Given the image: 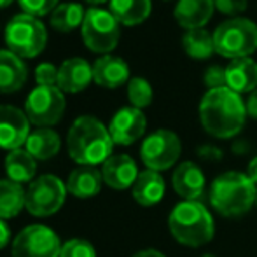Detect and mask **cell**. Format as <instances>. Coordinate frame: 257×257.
<instances>
[{"label": "cell", "instance_id": "cb8c5ba5", "mask_svg": "<svg viewBox=\"0 0 257 257\" xmlns=\"http://www.w3.org/2000/svg\"><path fill=\"white\" fill-rule=\"evenodd\" d=\"M37 172V159L27 149H14L6 158V173L7 179L13 182L23 184L30 182Z\"/></svg>", "mask_w": 257, "mask_h": 257}, {"label": "cell", "instance_id": "4dcf8cb0", "mask_svg": "<svg viewBox=\"0 0 257 257\" xmlns=\"http://www.w3.org/2000/svg\"><path fill=\"white\" fill-rule=\"evenodd\" d=\"M21 11L34 18L46 16L58 7V0H18Z\"/></svg>", "mask_w": 257, "mask_h": 257}, {"label": "cell", "instance_id": "44dd1931", "mask_svg": "<svg viewBox=\"0 0 257 257\" xmlns=\"http://www.w3.org/2000/svg\"><path fill=\"white\" fill-rule=\"evenodd\" d=\"M102 182V172H98L95 166H79L68 177L67 191L72 196L88 200V198H93L100 193Z\"/></svg>", "mask_w": 257, "mask_h": 257}, {"label": "cell", "instance_id": "9a60e30c", "mask_svg": "<svg viewBox=\"0 0 257 257\" xmlns=\"http://www.w3.org/2000/svg\"><path fill=\"white\" fill-rule=\"evenodd\" d=\"M102 177L103 182L108 187H112V189H128V187H133L137 177H139L137 163L128 154L110 156L103 163Z\"/></svg>", "mask_w": 257, "mask_h": 257}, {"label": "cell", "instance_id": "277c9868", "mask_svg": "<svg viewBox=\"0 0 257 257\" xmlns=\"http://www.w3.org/2000/svg\"><path fill=\"white\" fill-rule=\"evenodd\" d=\"M172 236L187 247H201L213 238V219L200 201H182L168 219Z\"/></svg>", "mask_w": 257, "mask_h": 257}, {"label": "cell", "instance_id": "ac0fdd59", "mask_svg": "<svg viewBox=\"0 0 257 257\" xmlns=\"http://www.w3.org/2000/svg\"><path fill=\"white\" fill-rule=\"evenodd\" d=\"M27 67L20 56L11 53L9 49H0V93L20 91L27 82Z\"/></svg>", "mask_w": 257, "mask_h": 257}, {"label": "cell", "instance_id": "8992f818", "mask_svg": "<svg viewBox=\"0 0 257 257\" xmlns=\"http://www.w3.org/2000/svg\"><path fill=\"white\" fill-rule=\"evenodd\" d=\"M48 41L46 27L30 14H16L6 27V44L20 58H35L42 53Z\"/></svg>", "mask_w": 257, "mask_h": 257}, {"label": "cell", "instance_id": "ffe728a7", "mask_svg": "<svg viewBox=\"0 0 257 257\" xmlns=\"http://www.w3.org/2000/svg\"><path fill=\"white\" fill-rule=\"evenodd\" d=\"M226 84L234 93H252L257 86V63L252 58H238L226 67Z\"/></svg>", "mask_w": 257, "mask_h": 257}, {"label": "cell", "instance_id": "9c48e42d", "mask_svg": "<svg viewBox=\"0 0 257 257\" xmlns=\"http://www.w3.org/2000/svg\"><path fill=\"white\" fill-rule=\"evenodd\" d=\"M65 105V95L58 86H37L28 95L25 114L32 124L39 128H49L63 117Z\"/></svg>", "mask_w": 257, "mask_h": 257}, {"label": "cell", "instance_id": "7a4b0ae2", "mask_svg": "<svg viewBox=\"0 0 257 257\" xmlns=\"http://www.w3.org/2000/svg\"><path fill=\"white\" fill-rule=\"evenodd\" d=\"M67 147L75 163L81 166H96L112 156L114 140L102 121L93 115H81L68 130Z\"/></svg>", "mask_w": 257, "mask_h": 257}, {"label": "cell", "instance_id": "5bb4252c", "mask_svg": "<svg viewBox=\"0 0 257 257\" xmlns=\"http://www.w3.org/2000/svg\"><path fill=\"white\" fill-rule=\"evenodd\" d=\"M93 81V67L84 58H70L58 68V88L63 93H79Z\"/></svg>", "mask_w": 257, "mask_h": 257}, {"label": "cell", "instance_id": "74e56055", "mask_svg": "<svg viewBox=\"0 0 257 257\" xmlns=\"http://www.w3.org/2000/svg\"><path fill=\"white\" fill-rule=\"evenodd\" d=\"M247 175H248V179H250L252 182L257 184V156L250 161V165H248V173H247Z\"/></svg>", "mask_w": 257, "mask_h": 257}, {"label": "cell", "instance_id": "6da1fadb", "mask_svg": "<svg viewBox=\"0 0 257 257\" xmlns=\"http://www.w3.org/2000/svg\"><path fill=\"white\" fill-rule=\"evenodd\" d=\"M247 117V105L229 88L208 89L200 103L201 124L217 139H229L240 133Z\"/></svg>", "mask_w": 257, "mask_h": 257}, {"label": "cell", "instance_id": "83f0119b", "mask_svg": "<svg viewBox=\"0 0 257 257\" xmlns=\"http://www.w3.org/2000/svg\"><path fill=\"white\" fill-rule=\"evenodd\" d=\"M182 46L186 49V53L194 60H206L215 51L213 35L205 28L187 30L186 35L182 37Z\"/></svg>", "mask_w": 257, "mask_h": 257}, {"label": "cell", "instance_id": "1f68e13d", "mask_svg": "<svg viewBox=\"0 0 257 257\" xmlns=\"http://www.w3.org/2000/svg\"><path fill=\"white\" fill-rule=\"evenodd\" d=\"M35 81L37 86H56L58 68L53 63H41L35 68Z\"/></svg>", "mask_w": 257, "mask_h": 257}, {"label": "cell", "instance_id": "d590c367", "mask_svg": "<svg viewBox=\"0 0 257 257\" xmlns=\"http://www.w3.org/2000/svg\"><path fill=\"white\" fill-rule=\"evenodd\" d=\"M198 153L206 159H220V156H222V153H220L217 147H210V146H205V147H201V149H198Z\"/></svg>", "mask_w": 257, "mask_h": 257}, {"label": "cell", "instance_id": "d6a6232c", "mask_svg": "<svg viewBox=\"0 0 257 257\" xmlns=\"http://www.w3.org/2000/svg\"><path fill=\"white\" fill-rule=\"evenodd\" d=\"M205 84L208 86V89H217V88H227L226 84V67L220 65H213L205 72Z\"/></svg>", "mask_w": 257, "mask_h": 257}, {"label": "cell", "instance_id": "60d3db41", "mask_svg": "<svg viewBox=\"0 0 257 257\" xmlns=\"http://www.w3.org/2000/svg\"><path fill=\"white\" fill-rule=\"evenodd\" d=\"M13 2L14 0H0V9H6V7H9Z\"/></svg>", "mask_w": 257, "mask_h": 257}, {"label": "cell", "instance_id": "7c38bea8", "mask_svg": "<svg viewBox=\"0 0 257 257\" xmlns=\"http://www.w3.org/2000/svg\"><path fill=\"white\" fill-rule=\"evenodd\" d=\"M30 135V119L13 105H0V147L11 151L21 149Z\"/></svg>", "mask_w": 257, "mask_h": 257}, {"label": "cell", "instance_id": "52a82bcc", "mask_svg": "<svg viewBox=\"0 0 257 257\" xmlns=\"http://www.w3.org/2000/svg\"><path fill=\"white\" fill-rule=\"evenodd\" d=\"M119 21L114 14L102 7H91L86 11L82 23L84 44L95 53H110L119 42Z\"/></svg>", "mask_w": 257, "mask_h": 257}, {"label": "cell", "instance_id": "8d00e7d4", "mask_svg": "<svg viewBox=\"0 0 257 257\" xmlns=\"http://www.w3.org/2000/svg\"><path fill=\"white\" fill-rule=\"evenodd\" d=\"M9 238H11V233H9V227H7L6 220L0 219V250L9 243Z\"/></svg>", "mask_w": 257, "mask_h": 257}, {"label": "cell", "instance_id": "7402d4cb", "mask_svg": "<svg viewBox=\"0 0 257 257\" xmlns=\"http://www.w3.org/2000/svg\"><path fill=\"white\" fill-rule=\"evenodd\" d=\"M132 194L139 205L153 206L159 203L163 194H165V180L154 170L140 172L132 187Z\"/></svg>", "mask_w": 257, "mask_h": 257}, {"label": "cell", "instance_id": "484cf974", "mask_svg": "<svg viewBox=\"0 0 257 257\" xmlns=\"http://www.w3.org/2000/svg\"><path fill=\"white\" fill-rule=\"evenodd\" d=\"M27 191L9 179L0 180V219H13L25 206Z\"/></svg>", "mask_w": 257, "mask_h": 257}, {"label": "cell", "instance_id": "30bf717a", "mask_svg": "<svg viewBox=\"0 0 257 257\" xmlns=\"http://www.w3.org/2000/svg\"><path fill=\"white\" fill-rule=\"evenodd\" d=\"M60 252L58 234L41 224L25 227L13 241V257H60Z\"/></svg>", "mask_w": 257, "mask_h": 257}, {"label": "cell", "instance_id": "3957f363", "mask_svg": "<svg viewBox=\"0 0 257 257\" xmlns=\"http://www.w3.org/2000/svg\"><path fill=\"white\" fill-rule=\"evenodd\" d=\"M213 208L226 217L247 213L257 201L255 184L240 172H227L217 177L210 189Z\"/></svg>", "mask_w": 257, "mask_h": 257}, {"label": "cell", "instance_id": "e0dca14e", "mask_svg": "<svg viewBox=\"0 0 257 257\" xmlns=\"http://www.w3.org/2000/svg\"><path fill=\"white\" fill-rule=\"evenodd\" d=\"M173 189L186 198L187 201H196L203 194L205 177L200 166H196L193 161H186L173 172L172 177Z\"/></svg>", "mask_w": 257, "mask_h": 257}, {"label": "cell", "instance_id": "f546056e", "mask_svg": "<svg viewBox=\"0 0 257 257\" xmlns=\"http://www.w3.org/2000/svg\"><path fill=\"white\" fill-rule=\"evenodd\" d=\"M60 257H96V250L88 240L74 238L61 245Z\"/></svg>", "mask_w": 257, "mask_h": 257}, {"label": "cell", "instance_id": "f1b7e54d", "mask_svg": "<svg viewBox=\"0 0 257 257\" xmlns=\"http://www.w3.org/2000/svg\"><path fill=\"white\" fill-rule=\"evenodd\" d=\"M128 98L135 108H144L153 102V88L142 77H133L128 82Z\"/></svg>", "mask_w": 257, "mask_h": 257}, {"label": "cell", "instance_id": "d4e9b609", "mask_svg": "<svg viewBox=\"0 0 257 257\" xmlns=\"http://www.w3.org/2000/svg\"><path fill=\"white\" fill-rule=\"evenodd\" d=\"M151 0H110V13L119 23L135 27L149 18Z\"/></svg>", "mask_w": 257, "mask_h": 257}, {"label": "cell", "instance_id": "5b68a950", "mask_svg": "<svg viewBox=\"0 0 257 257\" xmlns=\"http://www.w3.org/2000/svg\"><path fill=\"white\" fill-rule=\"evenodd\" d=\"M213 44L215 53L224 58H250L257 49V25L247 18L224 21L213 32Z\"/></svg>", "mask_w": 257, "mask_h": 257}, {"label": "cell", "instance_id": "ba28073f", "mask_svg": "<svg viewBox=\"0 0 257 257\" xmlns=\"http://www.w3.org/2000/svg\"><path fill=\"white\" fill-rule=\"evenodd\" d=\"M67 184L56 175H41L32 180L25 196V208L34 217H49L63 206Z\"/></svg>", "mask_w": 257, "mask_h": 257}, {"label": "cell", "instance_id": "603a6c76", "mask_svg": "<svg viewBox=\"0 0 257 257\" xmlns=\"http://www.w3.org/2000/svg\"><path fill=\"white\" fill-rule=\"evenodd\" d=\"M61 146L60 135L51 128H37L32 132L25 144V149L34 156L37 161H46L58 154Z\"/></svg>", "mask_w": 257, "mask_h": 257}, {"label": "cell", "instance_id": "836d02e7", "mask_svg": "<svg viewBox=\"0 0 257 257\" xmlns=\"http://www.w3.org/2000/svg\"><path fill=\"white\" fill-rule=\"evenodd\" d=\"M213 6L217 7V11L227 16H236L241 14L248 6V0H213Z\"/></svg>", "mask_w": 257, "mask_h": 257}, {"label": "cell", "instance_id": "2e32d148", "mask_svg": "<svg viewBox=\"0 0 257 257\" xmlns=\"http://www.w3.org/2000/svg\"><path fill=\"white\" fill-rule=\"evenodd\" d=\"M128 79L130 67L122 58L105 54V56L98 58L93 65V81L98 86L114 89L122 86Z\"/></svg>", "mask_w": 257, "mask_h": 257}, {"label": "cell", "instance_id": "d6986e66", "mask_svg": "<svg viewBox=\"0 0 257 257\" xmlns=\"http://www.w3.org/2000/svg\"><path fill=\"white\" fill-rule=\"evenodd\" d=\"M213 0H179L175 6V20L187 30L203 28L213 14Z\"/></svg>", "mask_w": 257, "mask_h": 257}, {"label": "cell", "instance_id": "e575fe53", "mask_svg": "<svg viewBox=\"0 0 257 257\" xmlns=\"http://www.w3.org/2000/svg\"><path fill=\"white\" fill-rule=\"evenodd\" d=\"M247 114L250 115V117L257 119V89L250 93V96H248L247 100Z\"/></svg>", "mask_w": 257, "mask_h": 257}, {"label": "cell", "instance_id": "4fadbf2b", "mask_svg": "<svg viewBox=\"0 0 257 257\" xmlns=\"http://www.w3.org/2000/svg\"><path fill=\"white\" fill-rule=\"evenodd\" d=\"M146 115L140 108L124 107L112 117L108 132L114 140V144L119 146H130L137 142L146 132Z\"/></svg>", "mask_w": 257, "mask_h": 257}, {"label": "cell", "instance_id": "ab89813d", "mask_svg": "<svg viewBox=\"0 0 257 257\" xmlns=\"http://www.w3.org/2000/svg\"><path fill=\"white\" fill-rule=\"evenodd\" d=\"M84 2L91 4V6L95 7V6H100V4H105V2H108V0H84Z\"/></svg>", "mask_w": 257, "mask_h": 257}, {"label": "cell", "instance_id": "4316f807", "mask_svg": "<svg viewBox=\"0 0 257 257\" xmlns=\"http://www.w3.org/2000/svg\"><path fill=\"white\" fill-rule=\"evenodd\" d=\"M86 18V11L81 4L67 2L60 4L49 16V23L58 32H72L74 28L82 27Z\"/></svg>", "mask_w": 257, "mask_h": 257}, {"label": "cell", "instance_id": "b9f144b4", "mask_svg": "<svg viewBox=\"0 0 257 257\" xmlns=\"http://www.w3.org/2000/svg\"><path fill=\"white\" fill-rule=\"evenodd\" d=\"M203 257H215V255H212V254H205Z\"/></svg>", "mask_w": 257, "mask_h": 257}, {"label": "cell", "instance_id": "f35d334b", "mask_svg": "<svg viewBox=\"0 0 257 257\" xmlns=\"http://www.w3.org/2000/svg\"><path fill=\"white\" fill-rule=\"evenodd\" d=\"M133 257H165L161 254V252H158V250H153V248H149V250H140V252H137Z\"/></svg>", "mask_w": 257, "mask_h": 257}, {"label": "cell", "instance_id": "8fae6325", "mask_svg": "<svg viewBox=\"0 0 257 257\" xmlns=\"http://www.w3.org/2000/svg\"><path fill=\"white\" fill-rule=\"evenodd\" d=\"M180 156V140L173 132L158 130L144 140L140 147V158L147 170L161 172L168 170Z\"/></svg>", "mask_w": 257, "mask_h": 257}]
</instances>
